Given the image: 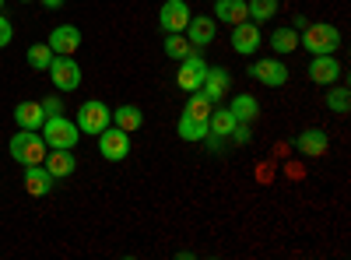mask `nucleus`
Listing matches in <instances>:
<instances>
[{"mask_svg":"<svg viewBox=\"0 0 351 260\" xmlns=\"http://www.w3.org/2000/svg\"><path fill=\"white\" fill-rule=\"evenodd\" d=\"M8 152H11V158L21 162V165H43L49 144L43 141L39 130H21V127H18V134L8 141Z\"/></svg>","mask_w":351,"mask_h":260,"instance_id":"obj_2","label":"nucleus"},{"mask_svg":"<svg viewBox=\"0 0 351 260\" xmlns=\"http://www.w3.org/2000/svg\"><path fill=\"white\" fill-rule=\"evenodd\" d=\"M341 74H344V67H341V60L334 53H324V56H313L309 60V81H316V84H337L341 81Z\"/></svg>","mask_w":351,"mask_h":260,"instance_id":"obj_13","label":"nucleus"},{"mask_svg":"<svg viewBox=\"0 0 351 260\" xmlns=\"http://www.w3.org/2000/svg\"><path fill=\"white\" fill-rule=\"evenodd\" d=\"M228 141L236 144V148H246V144L253 141V127L250 123H236V127H232V134H228Z\"/></svg>","mask_w":351,"mask_h":260,"instance_id":"obj_30","label":"nucleus"},{"mask_svg":"<svg viewBox=\"0 0 351 260\" xmlns=\"http://www.w3.org/2000/svg\"><path fill=\"white\" fill-rule=\"evenodd\" d=\"M0 11H4V0H0Z\"/></svg>","mask_w":351,"mask_h":260,"instance_id":"obj_35","label":"nucleus"},{"mask_svg":"<svg viewBox=\"0 0 351 260\" xmlns=\"http://www.w3.org/2000/svg\"><path fill=\"white\" fill-rule=\"evenodd\" d=\"M21 4H32V0H21Z\"/></svg>","mask_w":351,"mask_h":260,"instance_id":"obj_36","label":"nucleus"},{"mask_svg":"<svg viewBox=\"0 0 351 260\" xmlns=\"http://www.w3.org/2000/svg\"><path fill=\"white\" fill-rule=\"evenodd\" d=\"M183 36L190 39L193 49H204V46H211V43L218 39V21H215L211 14H190Z\"/></svg>","mask_w":351,"mask_h":260,"instance_id":"obj_10","label":"nucleus"},{"mask_svg":"<svg viewBox=\"0 0 351 260\" xmlns=\"http://www.w3.org/2000/svg\"><path fill=\"white\" fill-rule=\"evenodd\" d=\"M236 123H239V120L232 117L228 106H215L211 117H208V134L218 137V141H228V134H232V127H236Z\"/></svg>","mask_w":351,"mask_h":260,"instance_id":"obj_19","label":"nucleus"},{"mask_svg":"<svg viewBox=\"0 0 351 260\" xmlns=\"http://www.w3.org/2000/svg\"><path fill=\"white\" fill-rule=\"evenodd\" d=\"M190 21V4L186 0H162V8H158V28L165 36L172 32H183Z\"/></svg>","mask_w":351,"mask_h":260,"instance_id":"obj_11","label":"nucleus"},{"mask_svg":"<svg viewBox=\"0 0 351 260\" xmlns=\"http://www.w3.org/2000/svg\"><path fill=\"white\" fill-rule=\"evenodd\" d=\"M228 88H232V74L225 71V67H208V78H204V84H200V92L208 95L215 106L228 95Z\"/></svg>","mask_w":351,"mask_h":260,"instance_id":"obj_16","label":"nucleus"},{"mask_svg":"<svg viewBox=\"0 0 351 260\" xmlns=\"http://www.w3.org/2000/svg\"><path fill=\"white\" fill-rule=\"evenodd\" d=\"M11 39H14V28H11V21L4 14H0V49L11 46Z\"/></svg>","mask_w":351,"mask_h":260,"instance_id":"obj_32","label":"nucleus"},{"mask_svg":"<svg viewBox=\"0 0 351 260\" xmlns=\"http://www.w3.org/2000/svg\"><path fill=\"white\" fill-rule=\"evenodd\" d=\"M299 46L309 56H324V53H337L341 49V32L330 21H309L299 32Z\"/></svg>","mask_w":351,"mask_h":260,"instance_id":"obj_1","label":"nucleus"},{"mask_svg":"<svg viewBox=\"0 0 351 260\" xmlns=\"http://www.w3.org/2000/svg\"><path fill=\"white\" fill-rule=\"evenodd\" d=\"M162 49H165V56H169V60H176V64H180V60H183V56H186L193 46H190V39H186L183 32H172V36H165V39H162Z\"/></svg>","mask_w":351,"mask_h":260,"instance_id":"obj_26","label":"nucleus"},{"mask_svg":"<svg viewBox=\"0 0 351 260\" xmlns=\"http://www.w3.org/2000/svg\"><path fill=\"white\" fill-rule=\"evenodd\" d=\"M211 109H215V102L204 95V92H190V99H186V106H183L186 117H197V120H208Z\"/></svg>","mask_w":351,"mask_h":260,"instance_id":"obj_28","label":"nucleus"},{"mask_svg":"<svg viewBox=\"0 0 351 260\" xmlns=\"http://www.w3.org/2000/svg\"><path fill=\"white\" fill-rule=\"evenodd\" d=\"M306 25H309V18H306L302 11H299L295 18H291V28H295V32H302V28H306Z\"/></svg>","mask_w":351,"mask_h":260,"instance_id":"obj_33","label":"nucleus"},{"mask_svg":"<svg viewBox=\"0 0 351 260\" xmlns=\"http://www.w3.org/2000/svg\"><path fill=\"white\" fill-rule=\"evenodd\" d=\"M43 165L49 169L53 180H67V176H74V172H77V158L67 148H49L46 158H43Z\"/></svg>","mask_w":351,"mask_h":260,"instance_id":"obj_15","label":"nucleus"},{"mask_svg":"<svg viewBox=\"0 0 351 260\" xmlns=\"http://www.w3.org/2000/svg\"><path fill=\"white\" fill-rule=\"evenodd\" d=\"M208 60H204V53H197V49H190L183 60H180V71H176V84L190 95V92H200V84H204V78H208Z\"/></svg>","mask_w":351,"mask_h":260,"instance_id":"obj_5","label":"nucleus"},{"mask_svg":"<svg viewBox=\"0 0 351 260\" xmlns=\"http://www.w3.org/2000/svg\"><path fill=\"white\" fill-rule=\"evenodd\" d=\"M295 152L306 155V158H324L330 152V137L324 127H306L299 137H295Z\"/></svg>","mask_w":351,"mask_h":260,"instance_id":"obj_12","label":"nucleus"},{"mask_svg":"<svg viewBox=\"0 0 351 260\" xmlns=\"http://www.w3.org/2000/svg\"><path fill=\"white\" fill-rule=\"evenodd\" d=\"M43 8L46 11H56V8H64V0H43Z\"/></svg>","mask_w":351,"mask_h":260,"instance_id":"obj_34","label":"nucleus"},{"mask_svg":"<svg viewBox=\"0 0 351 260\" xmlns=\"http://www.w3.org/2000/svg\"><path fill=\"white\" fill-rule=\"evenodd\" d=\"M39 106H43L46 117H60V113H64V99H60V95H46Z\"/></svg>","mask_w":351,"mask_h":260,"instance_id":"obj_31","label":"nucleus"},{"mask_svg":"<svg viewBox=\"0 0 351 260\" xmlns=\"http://www.w3.org/2000/svg\"><path fill=\"white\" fill-rule=\"evenodd\" d=\"M56 56H74L77 46H81V28L77 25H56L49 32V43H46Z\"/></svg>","mask_w":351,"mask_h":260,"instance_id":"obj_14","label":"nucleus"},{"mask_svg":"<svg viewBox=\"0 0 351 260\" xmlns=\"http://www.w3.org/2000/svg\"><path fill=\"white\" fill-rule=\"evenodd\" d=\"M246 14L250 21L263 25V21H271L278 14V0H246Z\"/></svg>","mask_w":351,"mask_h":260,"instance_id":"obj_27","label":"nucleus"},{"mask_svg":"<svg viewBox=\"0 0 351 260\" xmlns=\"http://www.w3.org/2000/svg\"><path fill=\"white\" fill-rule=\"evenodd\" d=\"M14 123H18L21 130H39V127L46 123V113H43L39 102H18V106H14Z\"/></svg>","mask_w":351,"mask_h":260,"instance_id":"obj_20","label":"nucleus"},{"mask_svg":"<svg viewBox=\"0 0 351 260\" xmlns=\"http://www.w3.org/2000/svg\"><path fill=\"white\" fill-rule=\"evenodd\" d=\"M39 134H43V141L49 144V148H67V152L77 148V137H81L77 123H71L64 113H60V117H46V123L39 127Z\"/></svg>","mask_w":351,"mask_h":260,"instance_id":"obj_3","label":"nucleus"},{"mask_svg":"<svg viewBox=\"0 0 351 260\" xmlns=\"http://www.w3.org/2000/svg\"><path fill=\"white\" fill-rule=\"evenodd\" d=\"M109 123H112V109H109L102 99H88V102H81V109H77V130H81V134L99 137Z\"/></svg>","mask_w":351,"mask_h":260,"instance_id":"obj_4","label":"nucleus"},{"mask_svg":"<svg viewBox=\"0 0 351 260\" xmlns=\"http://www.w3.org/2000/svg\"><path fill=\"white\" fill-rule=\"evenodd\" d=\"M324 106L334 113V117H348V109H351V92L344 88V84H327Z\"/></svg>","mask_w":351,"mask_h":260,"instance_id":"obj_25","label":"nucleus"},{"mask_svg":"<svg viewBox=\"0 0 351 260\" xmlns=\"http://www.w3.org/2000/svg\"><path fill=\"white\" fill-rule=\"evenodd\" d=\"M263 46V32H260V25L256 21H239V25H232V53H239V56H253L256 49Z\"/></svg>","mask_w":351,"mask_h":260,"instance_id":"obj_9","label":"nucleus"},{"mask_svg":"<svg viewBox=\"0 0 351 260\" xmlns=\"http://www.w3.org/2000/svg\"><path fill=\"white\" fill-rule=\"evenodd\" d=\"M53 176H49V169L46 165H25V190L32 193V197H46L53 190Z\"/></svg>","mask_w":351,"mask_h":260,"instance_id":"obj_17","label":"nucleus"},{"mask_svg":"<svg viewBox=\"0 0 351 260\" xmlns=\"http://www.w3.org/2000/svg\"><path fill=\"white\" fill-rule=\"evenodd\" d=\"M228 109H232V117H236L239 123H256V117H260V102H256V95H232V102H228Z\"/></svg>","mask_w":351,"mask_h":260,"instance_id":"obj_21","label":"nucleus"},{"mask_svg":"<svg viewBox=\"0 0 351 260\" xmlns=\"http://www.w3.org/2000/svg\"><path fill=\"white\" fill-rule=\"evenodd\" d=\"M99 155H102L106 162H123V158L130 155V134L109 123V127L99 134Z\"/></svg>","mask_w":351,"mask_h":260,"instance_id":"obj_8","label":"nucleus"},{"mask_svg":"<svg viewBox=\"0 0 351 260\" xmlns=\"http://www.w3.org/2000/svg\"><path fill=\"white\" fill-rule=\"evenodd\" d=\"M176 134H180V141H204L208 137V120H197V117H186V113H180V123H176Z\"/></svg>","mask_w":351,"mask_h":260,"instance_id":"obj_24","label":"nucleus"},{"mask_svg":"<svg viewBox=\"0 0 351 260\" xmlns=\"http://www.w3.org/2000/svg\"><path fill=\"white\" fill-rule=\"evenodd\" d=\"M53 56H56V53H53L46 43H36V46H28V67H32V71H46Z\"/></svg>","mask_w":351,"mask_h":260,"instance_id":"obj_29","label":"nucleus"},{"mask_svg":"<svg viewBox=\"0 0 351 260\" xmlns=\"http://www.w3.org/2000/svg\"><path fill=\"white\" fill-rule=\"evenodd\" d=\"M46 71H49V81H53L56 92H77L81 88V78L84 74H81L74 56H53Z\"/></svg>","mask_w":351,"mask_h":260,"instance_id":"obj_7","label":"nucleus"},{"mask_svg":"<svg viewBox=\"0 0 351 260\" xmlns=\"http://www.w3.org/2000/svg\"><path fill=\"white\" fill-rule=\"evenodd\" d=\"M267 43H271L274 56H288V53L299 49V32H295L291 25H281V28H274V36H271Z\"/></svg>","mask_w":351,"mask_h":260,"instance_id":"obj_23","label":"nucleus"},{"mask_svg":"<svg viewBox=\"0 0 351 260\" xmlns=\"http://www.w3.org/2000/svg\"><path fill=\"white\" fill-rule=\"evenodd\" d=\"M246 74L263 84V88H281V84H288V64L281 60V56H263V60H253L246 67Z\"/></svg>","mask_w":351,"mask_h":260,"instance_id":"obj_6","label":"nucleus"},{"mask_svg":"<svg viewBox=\"0 0 351 260\" xmlns=\"http://www.w3.org/2000/svg\"><path fill=\"white\" fill-rule=\"evenodd\" d=\"M112 127H120V130H127V134H137V130L144 127V113H141V106H130V102L116 106V109H112Z\"/></svg>","mask_w":351,"mask_h":260,"instance_id":"obj_18","label":"nucleus"},{"mask_svg":"<svg viewBox=\"0 0 351 260\" xmlns=\"http://www.w3.org/2000/svg\"><path fill=\"white\" fill-rule=\"evenodd\" d=\"M215 11H218V25H239L246 21V0H215Z\"/></svg>","mask_w":351,"mask_h":260,"instance_id":"obj_22","label":"nucleus"}]
</instances>
